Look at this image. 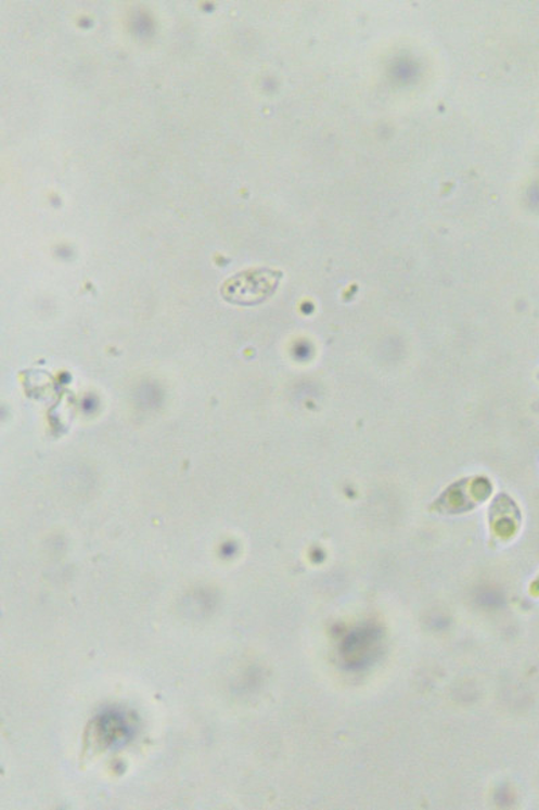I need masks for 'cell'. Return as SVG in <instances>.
<instances>
[{
    "instance_id": "6da1fadb",
    "label": "cell",
    "mask_w": 539,
    "mask_h": 810,
    "mask_svg": "<svg viewBox=\"0 0 539 810\" xmlns=\"http://www.w3.org/2000/svg\"><path fill=\"white\" fill-rule=\"evenodd\" d=\"M282 279L281 271L272 269L244 270L232 275L223 285L220 293L226 301L239 307H254L262 304L274 294Z\"/></svg>"
},
{
    "instance_id": "7a4b0ae2",
    "label": "cell",
    "mask_w": 539,
    "mask_h": 810,
    "mask_svg": "<svg viewBox=\"0 0 539 810\" xmlns=\"http://www.w3.org/2000/svg\"><path fill=\"white\" fill-rule=\"evenodd\" d=\"M490 492L491 486L487 480H463L459 483V485L450 487L437 503L438 506H442V512H465V510H470L476 506V504L485 501V499L490 496Z\"/></svg>"
},
{
    "instance_id": "3957f363",
    "label": "cell",
    "mask_w": 539,
    "mask_h": 810,
    "mask_svg": "<svg viewBox=\"0 0 539 810\" xmlns=\"http://www.w3.org/2000/svg\"><path fill=\"white\" fill-rule=\"evenodd\" d=\"M377 637L374 632L364 630L355 632L347 640V648L343 656L346 657L347 664H354L360 667L361 664L370 661L372 653L375 652Z\"/></svg>"
}]
</instances>
